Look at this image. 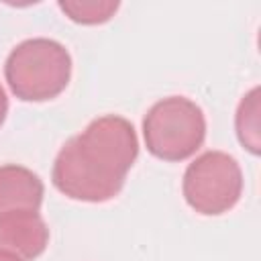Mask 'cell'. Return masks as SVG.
Returning <instances> with one entry per match:
<instances>
[{"mask_svg":"<svg viewBox=\"0 0 261 261\" xmlns=\"http://www.w3.org/2000/svg\"><path fill=\"white\" fill-rule=\"evenodd\" d=\"M147 151L163 161H184L204 143L206 118L202 108L186 96L155 102L143 118Z\"/></svg>","mask_w":261,"mask_h":261,"instance_id":"2","label":"cell"},{"mask_svg":"<svg viewBox=\"0 0 261 261\" xmlns=\"http://www.w3.org/2000/svg\"><path fill=\"white\" fill-rule=\"evenodd\" d=\"M51 179L63 196L82 202H108L118 196L124 186V175L108 169L86 153L75 137L67 139L59 149Z\"/></svg>","mask_w":261,"mask_h":261,"instance_id":"4","label":"cell"},{"mask_svg":"<svg viewBox=\"0 0 261 261\" xmlns=\"http://www.w3.org/2000/svg\"><path fill=\"white\" fill-rule=\"evenodd\" d=\"M6 114H8V98H6L4 88L0 86V126H2L4 118H6Z\"/></svg>","mask_w":261,"mask_h":261,"instance_id":"10","label":"cell"},{"mask_svg":"<svg viewBox=\"0 0 261 261\" xmlns=\"http://www.w3.org/2000/svg\"><path fill=\"white\" fill-rule=\"evenodd\" d=\"M4 75L16 98L45 102L67 88L71 55L59 41L45 37L27 39L10 51L4 63Z\"/></svg>","mask_w":261,"mask_h":261,"instance_id":"1","label":"cell"},{"mask_svg":"<svg viewBox=\"0 0 261 261\" xmlns=\"http://www.w3.org/2000/svg\"><path fill=\"white\" fill-rule=\"evenodd\" d=\"M0 261H24V259H20V257H16V255H12V253L0 251Z\"/></svg>","mask_w":261,"mask_h":261,"instance_id":"11","label":"cell"},{"mask_svg":"<svg viewBox=\"0 0 261 261\" xmlns=\"http://www.w3.org/2000/svg\"><path fill=\"white\" fill-rule=\"evenodd\" d=\"M118 2L114 0H61L59 8L80 24H100L112 18L118 10Z\"/></svg>","mask_w":261,"mask_h":261,"instance_id":"9","label":"cell"},{"mask_svg":"<svg viewBox=\"0 0 261 261\" xmlns=\"http://www.w3.org/2000/svg\"><path fill=\"white\" fill-rule=\"evenodd\" d=\"M43 181L22 165H0V214L10 210H39L43 202Z\"/></svg>","mask_w":261,"mask_h":261,"instance_id":"7","label":"cell"},{"mask_svg":"<svg viewBox=\"0 0 261 261\" xmlns=\"http://www.w3.org/2000/svg\"><path fill=\"white\" fill-rule=\"evenodd\" d=\"M49 243V228L35 210H10L0 214V251L24 261L37 259Z\"/></svg>","mask_w":261,"mask_h":261,"instance_id":"6","label":"cell"},{"mask_svg":"<svg viewBox=\"0 0 261 261\" xmlns=\"http://www.w3.org/2000/svg\"><path fill=\"white\" fill-rule=\"evenodd\" d=\"M259 88H253L243 96L237 110V135L241 145H245L253 155L259 153Z\"/></svg>","mask_w":261,"mask_h":261,"instance_id":"8","label":"cell"},{"mask_svg":"<svg viewBox=\"0 0 261 261\" xmlns=\"http://www.w3.org/2000/svg\"><path fill=\"white\" fill-rule=\"evenodd\" d=\"M181 192L192 210L204 216H218L239 202L243 194V171L228 153L206 151L188 165Z\"/></svg>","mask_w":261,"mask_h":261,"instance_id":"3","label":"cell"},{"mask_svg":"<svg viewBox=\"0 0 261 261\" xmlns=\"http://www.w3.org/2000/svg\"><path fill=\"white\" fill-rule=\"evenodd\" d=\"M75 139L94 159L124 177L139 155L135 126L118 114L94 118L80 135H75Z\"/></svg>","mask_w":261,"mask_h":261,"instance_id":"5","label":"cell"}]
</instances>
